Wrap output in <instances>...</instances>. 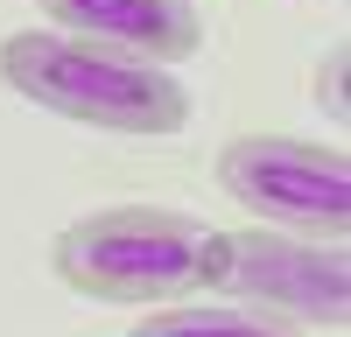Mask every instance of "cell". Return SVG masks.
Segmentation results:
<instances>
[{
    "label": "cell",
    "instance_id": "6",
    "mask_svg": "<svg viewBox=\"0 0 351 337\" xmlns=\"http://www.w3.org/2000/svg\"><path fill=\"white\" fill-rule=\"evenodd\" d=\"M127 337H295L267 316H253V309H155L148 323H134Z\"/></svg>",
    "mask_w": 351,
    "mask_h": 337
},
{
    "label": "cell",
    "instance_id": "3",
    "mask_svg": "<svg viewBox=\"0 0 351 337\" xmlns=\"http://www.w3.org/2000/svg\"><path fill=\"white\" fill-rule=\"evenodd\" d=\"M218 183L239 197L253 218L316 225L344 239L351 225V162L337 148H316L295 134H239L218 148Z\"/></svg>",
    "mask_w": 351,
    "mask_h": 337
},
{
    "label": "cell",
    "instance_id": "2",
    "mask_svg": "<svg viewBox=\"0 0 351 337\" xmlns=\"http://www.w3.org/2000/svg\"><path fill=\"white\" fill-rule=\"evenodd\" d=\"M49 267L84 302H169L190 288H211L218 232L190 211L162 204H112L56 232Z\"/></svg>",
    "mask_w": 351,
    "mask_h": 337
},
{
    "label": "cell",
    "instance_id": "1",
    "mask_svg": "<svg viewBox=\"0 0 351 337\" xmlns=\"http://www.w3.org/2000/svg\"><path fill=\"white\" fill-rule=\"evenodd\" d=\"M0 84L21 92L28 105L64 112L77 127L99 134H183L190 127V92L148 56H112L106 42L84 36H43V28H14L0 36Z\"/></svg>",
    "mask_w": 351,
    "mask_h": 337
},
{
    "label": "cell",
    "instance_id": "4",
    "mask_svg": "<svg viewBox=\"0 0 351 337\" xmlns=\"http://www.w3.org/2000/svg\"><path fill=\"white\" fill-rule=\"evenodd\" d=\"M211 288H232L246 302L288 309V316L324 323V330L351 323V267H344L337 239L330 246H302L288 232H218Z\"/></svg>",
    "mask_w": 351,
    "mask_h": 337
},
{
    "label": "cell",
    "instance_id": "5",
    "mask_svg": "<svg viewBox=\"0 0 351 337\" xmlns=\"http://www.w3.org/2000/svg\"><path fill=\"white\" fill-rule=\"evenodd\" d=\"M49 21L77 28L84 42H120L134 56H197L204 42V21H197V0H43Z\"/></svg>",
    "mask_w": 351,
    "mask_h": 337
}]
</instances>
